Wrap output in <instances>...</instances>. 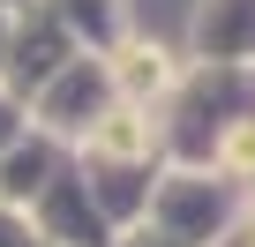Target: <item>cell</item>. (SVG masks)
Listing matches in <instances>:
<instances>
[{
    "instance_id": "1",
    "label": "cell",
    "mask_w": 255,
    "mask_h": 247,
    "mask_svg": "<svg viewBox=\"0 0 255 247\" xmlns=\"http://www.w3.org/2000/svg\"><path fill=\"white\" fill-rule=\"evenodd\" d=\"M98 150H113V158H128V150H143V128H135L128 112H113L105 128H98Z\"/></svg>"
},
{
    "instance_id": "2",
    "label": "cell",
    "mask_w": 255,
    "mask_h": 247,
    "mask_svg": "<svg viewBox=\"0 0 255 247\" xmlns=\"http://www.w3.org/2000/svg\"><path fill=\"white\" fill-rule=\"evenodd\" d=\"M120 75L135 82V90H143V82L158 90V82H165V60H158V53H128V68H120Z\"/></svg>"
},
{
    "instance_id": "3",
    "label": "cell",
    "mask_w": 255,
    "mask_h": 247,
    "mask_svg": "<svg viewBox=\"0 0 255 247\" xmlns=\"http://www.w3.org/2000/svg\"><path fill=\"white\" fill-rule=\"evenodd\" d=\"M225 165L233 172H255V128H233L225 135Z\"/></svg>"
}]
</instances>
